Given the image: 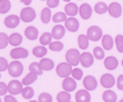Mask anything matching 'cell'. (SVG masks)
Instances as JSON below:
<instances>
[{"label": "cell", "mask_w": 123, "mask_h": 102, "mask_svg": "<svg viewBox=\"0 0 123 102\" xmlns=\"http://www.w3.org/2000/svg\"><path fill=\"white\" fill-rule=\"evenodd\" d=\"M24 71V66L21 64V62H19L18 60L12 61L11 63H9V67H8V72L11 76H15V78H18V76H21Z\"/></svg>", "instance_id": "obj_1"}, {"label": "cell", "mask_w": 123, "mask_h": 102, "mask_svg": "<svg viewBox=\"0 0 123 102\" xmlns=\"http://www.w3.org/2000/svg\"><path fill=\"white\" fill-rule=\"evenodd\" d=\"M72 70H73V66L68 62H62L57 66L56 68V73L61 78H66L72 74Z\"/></svg>", "instance_id": "obj_2"}, {"label": "cell", "mask_w": 123, "mask_h": 102, "mask_svg": "<svg viewBox=\"0 0 123 102\" xmlns=\"http://www.w3.org/2000/svg\"><path fill=\"white\" fill-rule=\"evenodd\" d=\"M87 38L91 40V41H98L102 39L103 37V32H102V29L97 26H92L90 27L87 30Z\"/></svg>", "instance_id": "obj_3"}, {"label": "cell", "mask_w": 123, "mask_h": 102, "mask_svg": "<svg viewBox=\"0 0 123 102\" xmlns=\"http://www.w3.org/2000/svg\"><path fill=\"white\" fill-rule=\"evenodd\" d=\"M65 58H66V61L68 63H71L72 66H77L80 63L81 54H80L77 49H69L65 54Z\"/></svg>", "instance_id": "obj_4"}, {"label": "cell", "mask_w": 123, "mask_h": 102, "mask_svg": "<svg viewBox=\"0 0 123 102\" xmlns=\"http://www.w3.org/2000/svg\"><path fill=\"white\" fill-rule=\"evenodd\" d=\"M36 18V11L30 7H26L20 11V19L24 22H31Z\"/></svg>", "instance_id": "obj_5"}, {"label": "cell", "mask_w": 123, "mask_h": 102, "mask_svg": "<svg viewBox=\"0 0 123 102\" xmlns=\"http://www.w3.org/2000/svg\"><path fill=\"white\" fill-rule=\"evenodd\" d=\"M23 89V82H19L18 80H12L8 84V92L12 96H17V94L21 93Z\"/></svg>", "instance_id": "obj_6"}, {"label": "cell", "mask_w": 123, "mask_h": 102, "mask_svg": "<svg viewBox=\"0 0 123 102\" xmlns=\"http://www.w3.org/2000/svg\"><path fill=\"white\" fill-rule=\"evenodd\" d=\"M107 12L113 18H120L122 16V6L119 2H112L107 8Z\"/></svg>", "instance_id": "obj_7"}, {"label": "cell", "mask_w": 123, "mask_h": 102, "mask_svg": "<svg viewBox=\"0 0 123 102\" xmlns=\"http://www.w3.org/2000/svg\"><path fill=\"white\" fill-rule=\"evenodd\" d=\"M10 57L15 59V60H18V59H25V58L28 57V50L25 48H20V47H17V48L12 49L10 51Z\"/></svg>", "instance_id": "obj_8"}, {"label": "cell", "mask_w": 123, "mask_h": 102, "mask_svg": "<svg viewBox=\"0 0 123 102\" xmlns=\"http://www.w3.org/2000/svg\"><path fill=\"white\" fill-rule=\"evenodd\" d=\"M78 13H80V16H81L83 19H85V20L90 19L92 17V13H93V9H92L91 5H88V3H83V5L80 7Z\"/></svg>", "instance_id": "obj_9"}, {"label": "cell", "mask_w": 123, "mask_h": 102, "mask_svg": "<svg viewBox=\"0 0 123 102\" xmlns=\"http://www.w3.org/2000/svg\"><path fill=\"white\" fill-rule=\"evenodd\" d=\"M94 61V56L90 52H83L80 58V63L85 68H90L93 64Z\"/></svg>", "instance_id": "obj_10"}, {"label": "cell", "mask_w": 123, "mask_h": 102, "mask_svg": "<svg viewBox=\"0 0 123 102\" xmlns=\"http://www.w3.org/2000/svg\"><path fill=\"white\" fill-rule=\"evenodd\" d=\"M83 86L88 91H93V90L96 89L97 81L93 76H86L84 78V80H83Z\"/></svg>", "instance_id": "obj_11"}, {"label": "cell", "mask_w": 123, "mask_h": 102, "mask_svg": "<svg viewBox=\"0 0 123 102\" xmlns=\"http://www.w3.org/2000/svg\"><path fill=\"white\" fill-rule=\"evenodd\" d=\"M20 20H21L20 17L16 16V15H10V16H8L5 19V26L9 29H13V28H16V27H18Z\"/></svg>", "instance_id": "obj_12"}, {"label": "cell", "mask_w": 123, "mask_h": 102, "mask_svg": "<svg viewBox=\"0 0 123 102\" xmlns=\"http://www.w3.org/2000/svg\"><path fill=\"white\" fill-rule=\"evenodd\" d=\"M101 84L104 88L110 89V88H112L115 84V79H114V76L111 73H105L101 76Z\"/></svg>", "instance_id": "obj_13"}, {"label": "cell", "mask_w": 123, "mask_h": 102, "mask_svg": "<svg viewBox=\"0 0 123 102\" xmlns=\"http://www.w3.org/2000/svg\"><path fill=\"white\" fill-rule=\"evenodd\" d=\"M65 28L71 32H76L80 28V22H78L77 19H75L74 17H71V18L65 20Z\"/></svg>", "instance_id": "obj_14"}, {"label": "cell", "mask_w": 123, "mask_h": 102, "mask_svg": "<svg viewBox=\"0 0 123 102\" xmlns=\"http://www.w3.org/2000/svg\"><path fill=\"white\" fill-rule=\"evenodd\" d=\"M62 87L65 91L67 92H72L76 89V82H75L74 78H69V76H66L63 80V83H62Z\"/></svg>", "instance_id": "obj_15"}, {"label": "cell", "mask_w": 123, "mask_h": 102, "mask_svg": "<svg viewBox=\"0 0 123 102\" xmlns=\"http://www.w3.org/2000/svg\"><path fill=\"white\" fill-rule=\"evenodd\" d=\"M65 31H66V28L62 25H56L52 30V36L53 39H56V40H61L63 37L65 36Z\"/></svg>", "instance_id": "obj_16"}, {"label": "cell", "mask_w": 123, "mask_h": 102, "mask_svg": "<svg viewBox=\"0 0 123 102\" xmlns=\"http://www.w3.org/2000/svg\"><path fill=\"white\" fill-rule=\"evenodd\" d=\"M76 102H91V94L88 90H80L75 96Z\"/></svg>", "instance_id": "obj_17"}, {"label": "cell", "mask_w": 123, "mask_h": 102, "mask_svg": "<svg viewBox=\"0 0 123 102\" xmlns=\"http://www.w3.org/2000/svg\"><path fill=\"white\" fill-rule=\"evenodd\" d=\"M117 64H119V61L115 57H107L104 60V67L107 70H115L117 68Z\"/></svg>", "instance_id": "obj_18"}, {"label": "cell", "mask_w": 123, "mask_h": 102, "mask_svg": "<svg viewBox=\"0 0 123 102\" xmlns=\"http://www.w3.org/2000/svg\"><path fill=\"white\" fill-rule=\"evenodd\" d=\"M80 8L77 7V5L74 2H68L66 6H65V13L68 15L69 17H74L77 15Z\"/></svg>", "instance_id": "obj_19"}, {"label": "cell", "mask_w": 123, "mask_h": 102, "mask_svg": "<svg viewBox=\"0 0 123 102\" xmlns=\"http://www.w3.org/2000/svg\"><path fill=\"white\" fill-rule=\"evenodd\" d=\"M25 36H26L27 39L34 41V40H36V39L38 38V30H37V28H35V27L29 26V27H27L26 30H25Z\"/></svg>", "instance_id": "obj_20"}, {"label": "cell", "mask_w": 123, "mask_h": 102, "mask_svg": "<svg viewBox=\"0 0 123 102\" xmlns=\"http://www.w3.org/2000/svg\"><path fill=\"white\" fill-rule=\"evenodd\" d=\"M21 42H23V37L20 33L15 32L9 36V45L13 46V47H18L21 45Z\"/></svg>", "instance_id": "obj_21"}, {"label": "cell", "mask_w": 123, "mask_h": 102, "mask_svg": "<svg viewBox=\"0 0 123 102\" xmlns=\"http://www.w3.org/2000/svg\"><path fill=\"white\" fill-rule=\"evenodd\" d=\"M102 46L104 47V50H111L113 47V38L110 35H104L102 37Z\"/></svg>", "instance_id": "obj_22"}, {"label": "cell", "mask_w": 123, "mask_h": 102, "mask_svg": "<svg viewBox=\"0 0 123 102\" xmlns=\"http://www.w3.org/2000/svg\"><path fill=\"white\" fill-rule=\"evenodd\" d=\"M39 64H40V67L44 71H49L54 68V61L48 59V58H43L40 62H39Z\"/></svg>", "instance_id": "obj_23"}, {"label": "cell", "mask_w": 123, "mask_h": 102, "mask_svg": "<svg viewBox=\"0 0 123 102\" xmlns=\"http://www.w3.org/2000/svg\"><path fill=\"white\" fill-rule=\"evenodd\" d=\"M50 18H52V11H50V8H44L42 10V13H40V20H42L43 23H48L50 21Z\"/></svg>", "instance_id": "obj_24"}, {"label": "cell", "mask_w": 123, "mask_h": 102, "mask_svg": "<svg viewBox=\"0 0 123 102\" xmlns=\"http://www.w3.org/2000/svg\"><path fill=\"white\" fill-rule=\"evenodd\" d=\"M117 93L112 90H107L103 93V100L104 102H117Z\"/></svg>", "instance_id": "obj_25"}, {"label": "cell", "mask_w": 123, "mask_h": 102, "mask_svg": "<svg viewBox=\"0 0 123 102\" xmlns=\"http://www.w3.org/2000/svg\"><path fill=\"white\" fill-rule=\"evenodd\" d=\"M77 43H78V47L83 50L88 48V43H90V39L87 38V36L85 35H80L78 36V39H77Z\"/></svg>", "instance_id": "obj_26"}, {"label": "cell", "mask_w": 123, "mask_h": 102, "mask_svg": "<svg viewBox=\"0 0 123 102\" xmlns=\"http://www.w3.org/2000/svg\"><path fill=\"white\" fill-rule=\"evenodd\" d=\"M32 53H34L35 57L42 59L44 56L47 54V49H46L44 46H37V47H35V48L32 49Z\"/></svg>", "instance_id": "obj_27"}, {"label": "cell", "mask_w": 123, "mask_h": 102, "mask_svg": "<svg viewBox=\"0 0 123 102\" xmlns=\"http://www.w3.org/2000/svg\"><path fill=\"white\" fill-rule=\"evenodd\" d=\"M107 8H109V6H107L105 2H102V1L97 2L96 5L94 6L95 12L98 13V15H104L105 12H107Z\"/></svg>", "instance_id": "obj_28"}, {"label": "cell", "mask_w": 123, "mask_h": 102, "mask_svg": "<svg viewBox=\"0 0 123 102\" xmlns=\"http://www.w3.org/2000/svg\"><path fill=\"white\" fill-rule=\"evenodd\" d=\"M52 39H53L52 33H49V32H44L42 35V37L39 38V41H40V45L42 46H49L50 42H52Z\"/></svg>", "instance_id": "obj_29"}, {"label": "cell", "mask_w": 123, "mask_h": 102, "mask_svg": "<svg viewBox=\"0 0 123 102\" xmlns=\"http://www.w3.org/2000/svg\"><path fill=\"white\" fill-rule=\"evenodd\" d=\"M37 76H38V74L34 73V72H30V73H28L24 78L23 84H25V86H30L31 83H34L36 80H37Z\"/></svg>", "instance_id": "obj_30"}, {"label": "cell", "mask_w": 123, "mask_h": 102, "mask_svg": "<svg viewBox=\"0 0 123 102\" xmlns=\"http://www.w3.org/2000/svg\"><path fill=\"white\" fill-rule=\"evenodd\" d=\"M11 8L10 0H0V13H7Z\"/></svg>", "instance_id": "obj_31"}, {"label": "cell", "mask_w": 123, "mask_h": 102, "mask_svg": "<svg viewBox=\"0 0 123 102\" xmlns=\"http://www.w3.org/2000/svg\"><path fill=\"white\" fill-rule=\"evenodd\" d=\"M29 71L30 72H34V73H36V74H38V76H42L43 74V69L38 62H31V63L29 64Z\"/></svg>", "instance_id": "obj_32"}, {"label": "cell", "mask_w": 123, "mask_h": 102, "mask_svg": "<svg viewBox=\"0 0 123 102\" xmlns=\"http://www.w3.org/2000/svg\"><path fill=\"white\" fill-rule=\"evenodd\" d=\"M21 96H23L24 99H26V100L31 99L32 97H34V89L30 88L29 86H27L26 88H24L23 91H21Z\"/></svg>", "instance_id": "obj_33"}, {"label": "cell", "mask_w": 123, "mask_h": 102, "mask_svg": "<svg viewBox=\"0 0 123 102\" xmlns=\"http://www.w3.org/2000/svg\"><path fill=\"white\" fill-rule=\"evenodd\" d=\"M57 101L58 102H69L71 101V94L67 91H62L57 94Z\"/></svg>", "instance_id": "obj_34"}, {"label": "cell", "mask_w": 123, "mask_h": 102, "mask_svg": "<svg viewBox=\"0 0 123 102\" xmlns=\"http://www.w3.org/2000/svg\"><path fill=\"white\" fill-rule=\"evenodd\" d=\"M9 43V37L5 32H0V50L5 49Z\"/></svg>", "instance_id": "obj_35"}, {"label": "cell", "mask_w": 123, "mask_h": 102, "mask_svg": "<svg viewBox=\"0 0 123 102\" xmlns=\"http://www.w3.org/2000/svg\"><path fill=\"white\" fill-rule=\"evenodd\" d=\"M63 48H64V45L59 40H56V41H54V42H50V45H49V49L52 51H62L63 50Z\"/></svg>", "instance_id": "obj_36"}, {"label": "cell", "mask_w": 123, "mask_h": 102, "mask_svg": "<svg viewBox=\"0 0 123 102\" xmlns=\"http://www.w3.org/2000/svg\"><path fill=\"white\" fill-rule=\"evenodd\" d=\"M93 56L96 58L97 60H102L104 59V49L102 47H95L93 50Z\"/></svg>", "instance_id": "obj_37"}, {"label": "cell", "mask_w": 123, "mask_h": 102, "mask_svg": "<svg viewBox=\"0 0 123 102\" xmlns=\"http://www.w3.org/2000/svg\"><path fill=\"white\" fill-rule=\"evenodd\" d=\"M66 19H67V17H66V13L65 12H57L53 16V21L56 23L63 22V21H65Z\"/></svg>", "instance_id": "obj_38"}, {"label": "cell", "mask_w": 123, "mask_h": 102, "mask_svg": "<svg viewBox=\"0 0 123 102\" xmlns=\"http://www.w3.org/2000/svg\"><path fill=\"white\" fill-rule=\"evenodd\" d=\"M114 42H115V46H117V51L121 52V53H123V36L122 35H117V37H115Z\"/></svg>", "instance_id": "obj_39"}, {"label": "cell", "mask_w": 123, "mask_h": 102, "mask_svg": "<svg viewBox=\"0 0 123 102\" xmlns=\"http://www.w3.org/2000/svg\"><path fill=\"white\" fill-rule=\"evenodd\" d=\"M52 101H53L52 96L47 92L40 93L38 97V102H52Z\"/></svg>", "instance_id": "obj_40"}, {"label": "cell", "mask_w": 123, "mask_h": 102, "mask_svg": "<svg viewBox=\"0 0 123 102\" xmlns=\"http://www.w3.org/2000/svg\"><path fill=\"white\" fill-rule=\"evenodd\" d=\"M72 76L74 78L75 80H81L83 78V71L78 68H75L72 70Z\"/></svg>", "instance_id": "obj_41"}, {"label": "cell", "mask_w": 123, "mask_h": 102, "mask_svg": "<svg viewBox=\"0 0 123 102\" xmlns=\"http://www.w3.org/2000/svg\"><path fill=\"white\" fill-rule=\"evenodd\" d=\"M8 67H9V63H8L7 59L6 58L0 57V72L8 70Z\"/></svg>", "instance_id": "obj_42"}, {"label": "cell", "mask_w": 123, "mask_h": 102, "mask_svg": "<svg viewBox=\"0 0 123 102\" xmlns=\"http://www.w3.org/2000/svg\"><path fill=\"white\" fill-rule=\"evenodd\" d=\"M8 92V86L5 82H0V96H6Z\"/></svg>", "instance_id": "obj_43"}, {"label": "cell", "mask_w": 123, "mask_h": 102, "mask_svg": "<svg viewBox=\"0 0 123 102\" xmlns=\"http://www.w3.org/2000/svg\"><path fill=\"white\" fill-rule=\"evenodd\" d=\"M47 1V6H48V8H56V7H58L59 5V0H46Z\"/></svg>", "instance_id": "obj_44"}, {"label": "cell", "mask_w": 123, "mask_h": 102, "mask_svg": "<svg viewBox=\"0 0 123 102\" xmlns=\"http://www.w3.org/2000/svg\"><path fill=\"white\" fill-rule=\"evenodd\" d=\"M117 86L119 90H123V74L119 76V78L117 80Z\"/></svg>", "instance_id": "obj_45"}, {"label": "cell", "mask_w": 123, "mask_h": 102, "mask_svg": "<svg viewBox=\"0 0 123 102\" xmlns=\"http://www.w3.org/2000/svg\"><path fill=\"white\" fill-rule=\"evenodd\" d=\"M3 101H5V102H18V101H17V99L12 96V94L5 96V99H3Z\"/></svg>", "instance_id": "obj_46"}, {"label": "cell", "mask_w": 123, "mask_h": 102, "mask_svg": "<svg viewBox=\"0 0 123 102\" xmlns=\"http://www.w3.org/2000/svg\"><path fill=\"white\" fill-rule=\"evenodd\" d=\"M32 0H20V2H23L24 5H26V6H29L30 3H31Z\"/></svg>", "instance_id": "obj_47"}, {"label": "cell", "mask_w": 123, "mask_h": 102, "mask_svg": "<svg viewBox=\"0 0 123 102\" xmlns=\"http://www.w3.org/2000/svg\"><path fill=\"white\" fill-rule=\"evenodd\" d=\"M63 1H65V2H69L71 0H63Z\"/></svg>", "instance_id": "obj_48"}, {"label": "cell", "mask_w": 123, "mask_h": 102, "mask_svg": "<svg viewBox=\"0 0 123 102\" xmlns=\"http://www.w3.org/2000/svg\"><path fill=\"white\" fill-rule=\"evenodd\" d=\"M29 102H38V101H35V100H32V101H29Z\"/></svg>", "instance_id": "obj_49"}, {"label": "cell", "mask_w": 123, "mask_h": 102, "mask_svg": "<svg viewBox=\"0 0 123 102\" xmlns=\"http://www.w3.org/2000/svg\"><path fill=\"white\" fill-rule=\"evenodd\" d=\"M119 102H123V99H122V100H120V101H119Z\"/></svg>", "instance_id": "obj_50"}, {"label": "cell", "mask_w": 123, "mask_h": 102, "mask_svg": "<svg viewBox=\"0 0 123 102\" xmlns=\"http://www.w3.org/2000/svg\"><path fill=\"white\" fill-rule=\"evenodd\" d=\"M122 67H123V60H122Z\"/></svg>", "instance_id": "obj_51"}, {"label": "cell", "mask_w": 123, "mask_h": 102, "mask_svg": "<svg viewBox=\"0 0 123 102\" xmlns=\"http://www.w3.org/2000/svg\"><path fill=\"white\" fill-rule=\"evenodd\" d=\"M0 78H1V73H0Z\"/></svg>", "instance_id": "obj_52"}, {"label": "cell", "mask_w": 123, "mask_h": 102, "mask_svg": "<svg viewBox=\"0 0 123 102\" xmlns=\"http://www.w3.org/2000/svg\"><path fill=\"white\" fill-rule=\"evenodd\" d=\"M42 1H45V0H42Z\"/></svg>", "instance_id": "obj_53"}, {"label": "cell", "mask_w": 123, "mask_h": 102, "mask_svg": "<svg viewBox=\"0 0 123 102\" xmlns=\"http://www.w3.org/2000/svg\"><path fill=\"white\" fill-rule=\"evenodd\" d=\"M0 102H1V99H0Z\"/></svg>", "instance_id": "obj_54"}, {"label": "cell", "mask_w": 123, "mask_h": 102, "mask_svg": "<svg viewBox=\"0 0 123 102\" xmlns=\"http://www.w3.org/2000/svg\"><path fill=\"white\" fill-rule=\"evenodd\" d=\"M69 102H72V101H69Z\"/></svg>", "instance_id": "obj_55"}]
</instances>
